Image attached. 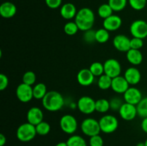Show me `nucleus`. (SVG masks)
<instances>
[{
	"label": "nucleus",
	"instance_id": "nucleus-3",
	"mask_svg": "<svg viewBox=\"0 0 147 146\" xmlns=\"http://www.w3.org/2000/svg\"><path fill=\"white\" fill-rule=\"evenodd\" d=\"M37 135L35 126L30 123L20 125L17 130V137L21 142H30Z\"/></svg>",
	"mask_w": 147,
	"mask_h": 146
},
{
	"label": "nucleus",
	"instance_id": "nucleus-4",
	"mask_svg": "<svg viewBox=\"0 0 147 146\" xmlns=\"http://www.w3.org/2000/svg\"><path fill=\"white\" fill-rule=\"evenodd\" d=\"M100 130L106 134H110L117 130L119 127V120L112 115H106L98 120Z\"/></svg>",
	"mask_w": 147,
	"mask_h": 146
},
{
	"label": "nucleus",
	"instance_id": "nucleus-20",
	"mask_svg": "<svg viewBox=\"0 0 147 146\" xmlns=\"http://www.w3.org/2000/svg\"><path fill=\"white\" fill-rule=\"evenodd\" d=\"M77 9L76 6L72 3H65L62 5L60 13L61 17L65 19H72L75 18L77 14Z\"/></svg>",
	"mask_w": 147,
	"mask_h": 146
},
{
	"label": "nucleus",
	"instance_id": "nucleus-2",
	"mask_svg": "<svg viewBox=\"0 0 147 146\" xmlns=\"http://www.w3.org/2000/svg\"><path fill=\"white\" fill-rule=\"evenodd\" d=\"M42 104L45 110L50 112H56L61 110L65 104L63 96L55 90L47 92L43 99Z\"/></svg>",
	"mask_w": 147,
	"mask_h": 146
},
{
	"label": "nucleus",
	"instance_id": "nucleus-10",
	"mask_svg": "<svg viewBox=\"0 0 147 146\" xmlns=\"http://www.w3.org/2000/svg\"><path fill=\"white\" fill-rule=\"evenodd\" d=\"M16 96L17 99L22 102H28L33 97V87L32 86L21 83L17 86L16 89Z\"/></svg>",
	"mask_w": 147,
	"mask_h": 146
},
{
	"label": "nucleus",
	"instance_id": "nucleus-29",
	"mask_svg": "<svg viewBox=\"0 0 147 146\" xmlns=\"http://www.w3.org/2000/svg\"><path fill=\"white\" fill-rule=\"evenodd\" d=\"M89 70H90L95 77H100L104 74V67L103 64L99 62H94L90 64Z\"/></svg>",
	"mask_w": 147,
	"mask_h": 146
},
{
	"label": "nucleus",
	"instance_id": "nucleus-15",
	"mask_svg": "<svg viewBox=\"0 0 147 146\" xmlns=\"http://www.w3.org/2000/svg\"><path fill=\"white\" fill-rule=\"evenodd\" d=\"M78 82L82 86L88 87L91 85L95 80V76L89 69H82L77 74Z\"/></svg>",
	"mask_w": 147,
	"mask_h": 146
},
{
	"label": "nucleus",
	"instance_id": "nucleus-14",
	"mask_svg": "<svg viewBox=\"0 0 147 146\" xmlns=\"http://www.w3.org/2000/svg\"><path fill=\"white\" fill-rule=\"evenodd\" d=\"M129 85L123 76H118L112 79L111 89L118 94H124L125 92L129 88Z\"/></svg>",
	"mask_w": 147,
	"mask_h": 146
},
{
	"label": "nucleus",
	"instance_id": "nucleus-13",
	"mask_svg": "<svg viewBox=\"0 0 147 146\" xmlns=\"http://www.w3.org/2000/svg\"><path fill=\"white\" fill-rule=\"evenodd\" d=\"M113 45L118 51L127 52L131 49V39L123 34H118L113 38Z\"/></svg>",
	"mask_w": 147,
	"mask_h": 146
},
{
	"label": "nucleus",
	"instance_id": "nucleus-31",
	"mask_svg": "<svg viewBox=\"0 0 147 146\" xmlns=\"http://www.w3.org/2000/svg\"><path fill=\"white\" fill-rule=\"evenodd\" d=\"M35 127L37 134L42 136L46 135L48 134L50 131V129H51L50 124L45 121H42L40 123H39L38 125L35 126Z\"/></svg>",
	"mask_w": 147,
	"mask_h": 146
},
{
	"label": "nucleus",
	"instance_id": "nucleus-26",
	"mask_svg": "<svg viewBox=\"0 0 147 146\" xmlns=\"http://www.w3.org/2000/svg\"><path fill=\"white\" fill-rule=\"evenodd\" d=\"M113 10L112 9V8L111 7V6L109 4H103L98 7V16L100 18L105 19L108 18L110 16H111L113 14Z\"/></svg>",
	"mask_w": 147,
	"mask_h": 146
},
{
	"label": "nucleus",
	"instance_id": "nucleus-6",
	"mask_svg": "<svg viewBox=\"0 0 147 146\" xmlns=\"http://www.w3.org/2000/svg\"><path fill=\"white\" fill-rule=\"evenodd\" d=\"M60 127L65 133L72 135L77 130L78 121L74 116L65 115L60 120Z\"/></svg>",
	"mask_w": 147,
	"mask_h": 146
},
{
	"label": "nucleus",
	"instance_id": "nucleus-23",
	"mask_svg": "<svg viewBox=\"0 0 147 146\" xmlns=\"http://www.w3.org/2000/svg\"><path fill=\"white\" fill-rule=\"evenodd\" d=\"M112 79L113 78L108 76L107 74H102L98 80V86L102 90H109V88H111Z\"/></svg>",
	"mask_w": 147,
	"mask_h": 146
},
{
	"label": "nucleus",
	"instance_id": "nucleus-32",
	"mask_svg": "<svg viewBox=\"0 0 147 146\" xmlns=\"http://www.w3.org/2000/svg\"><path fill=\"white\" fill-rule=\"evenodd\" d=\"M78 30V27L75 21H68L64 26L65 33L69 36L75 35Z\"/></svg>",
	"mask_w": 147,
	"mask_h": 146
},
{
	"label": "nucleus",
	"instance_id": "nucleus-18",
	"mask_svg": "<svg viewBox=\"0 0 147 146\" xmlns=\"http://www.w3.org/2000/svg\"><path fill=\"white\" fill-rule=\"evenodd\" d=\"M123 77L130 85H136L140 82L142 74L136 67H129L126 70Z\"/></svg>",
	"mask_w": 147,
	"mask_h": 146
},
{
	"label": "nucleus",
	"instance_id": "nucleus-5",
	"mask_svg": "<svg viewBox=\"0 0 147 146\" xmlns=\"http://www.w3.org/2000/svg\"><path fill=\"white\" fill-rule=\"evenodd\" d=\"M80 128L83 134L89 137L99 135V133L101 132L99 122L92 117H88L83 120L80 125Z\"/></svg>",
	"mask_w": 147,
	"mask_h": 146
},
{
	"label": "nucleus",
	"instance_id": "nucleus-30",
	"mask_svg": "<svg viewBox=\"0 0 147 146\" xmlns=\"http://www.w3.org/2000/svg\"><path fill=\"white\" fill-rule=\"evenodd\" d=\"M138 115L142 118L147 117V97L142 99L139 104L136 105Z\"/></svg>",
	"mask_w": 147,
	"mask_h": 146
},
{
	"label": "nucleus",
	"instance_id": "nucleus-16",
	"mask_svg": "<svg viewBox=\"0 0 147 146\" xmlns=\"http://www.w3.org/2000/svg\"><path fill=\"white\" fill-rule=\"evenodd\" d=\"M43 115L41 109L38 107H32L27 111V120L28 123L36 126L43 121Z\"/></svg>",
	"mask_w": 147,
	"mask_h": 146
},
{
	"label": "nucleus",
	"instance_id": "nucleus-39",
	"mask_svg": "<svg viewBox=\"0 0 147 146\" xmlns=\"http://www.w3.org/2000/svg\"><path fill=\"white\" fill-rule=\"evenodd\" d=\"M46 3V5L50 9H57L60 7L62 4L63 0H45Z\"/></svg>",
	"mask_w": 147,
	"mask_h": 146
},
{
	"label": "nucleus",
	"instance_id": "nucleus-42",
	"mask_svg": "<svg viewBox=\"0 0 147 146\" xmlns=\"http://www.w3.org/2000/svg\"><path fill=\"white\" fill-rule=\"evenodd\" d=\"M7 143V138L3 134H0V146H4Z\"/></svg>",
	"mask_w": 147,
	"mask_h": 146
},
{
	"label": "nucleus",
	"instance_id": "nucleus-36",
	"mask_svg": "<svg viewBox=\"0 0 147 146\" xmlns=\"http://www.w3.org/2000/svg\"><path fill=\"white\" fill-rule=\"evenodd\" d=\"M90 146H103V139L99 135L90 137L89 140Z\"/></svg>",
	"mask_w": 147,
	"mask_h": 146
},
{
	"label": "nucleus",
	"instance_id": "nucleus-25",
	"mask_svg": "<svg viewBox=\"0 0 147 146\" xmlns=\"http://www.w3.org/2000/svg\"><path fill=\"white\" fill-rule=\"evenodd\" d=\"M66 143L67 146H87V143L85 139L78 135L70 136Z\"/></svg>",
	"mask_w": 147,
	"mask_h": 146
},
{
	"label": "nucleus",
	"instance_id": "nucleus-7",
	"mask_svg": "<svg viewBox=\"0 0 147 146\" xmlns=\"http://www.w3.org/2000/svg\"><path fill=\"white\" fill-rule=\"evenodd\" d=\"M77 107L83 114H92L96 111V101L89 96H83L78 100Z\"/></svg>",
	"mask_w": 147,
	"mask_h": 146
},
{
	"label": "nucleus",
	"instance_id": "nucleus-8",
	"mask_svg": "<svg viewBox=\"0 0 147 146\" xmlns=\"http://www.w3.org/2000/svg\"><path fill=\"white\" fill-rule=\"evenodd\" d=\"M130 32L133 37L144 40L147 37V22L144 20H135L130 26Z\"/></svg>",
	"mask_w": 147,
	"mask_h": 146
},
{
	"label": "nucleus",
	"instance_id": "nucleus-1",
	"mask_svg": "<svg viewBox=\"0 0 147 146\" xmlns=\"http://www.w3.org/2000/svg\"><path fill=\"white\" fill-rule=\"evenodd\" d=\"M75 22L80 31H86L91 29L95 22L94 12L88 7L80 9L75 17Z\"/></svg>",
	"mask_w": 147,
	"mask_h": 146
},
{
	"label": "nucleus",
	"instance_id": "nucleus-19",
	"mask_svg": "<svg viewBox=\"0 0 147 146\" xmlns=\"http://www.w3.org/2000/svg\"><path fill=\"white\" fill-rule=\"evenodd\" d=\"M15 4L10 1H5L0 6V14L3 18L9 19L14 17L17 13Z\"/></svg>",
	"mask_w": 147,
	"mask_h": 146
},
{
	"label": "nucleus",
	"instance_id": "nucleus-27",
	"mask_svg": "<svg viewBox=\"0 0 147 146\" xmlns=\"http://www.w3.org/2000/svg\"><path fill=\"white\" fill-rule=\"evenodd\" d=\"M110 38L109 31L105 28H101L96 31V42L98 43H106Z\"/></svg>",
	"mask_w": 147,
	"mask_h": 146
},
{
	"label": "nucleus",
	"instance_id": "nucleus-34",
	"mask_svg": "<svg viewBox=\"0 0 147 146\" xmlns=\"http://www.w3.org/2000/svg\"><path fill=\"white\" fill-rule=\"evenodd\" d=\"M129 5L136 11H140L146 7L147 0H128Z\"/></svg>",
	"mask_w": 147,
	"mask_h": 146
},
{
	"label": "nucleus",
	"instance_id": "nucleus-28",
	"mask_svg": "<svg viewBox=\"0 0 147 146\" xmlns=\"http://www.w3.org/2000/svg\"><path fill=\"white\" fill-rule=\"evenodd\" d=\"M128 3V0H109L108 4L111 6L113 11H121L124 9Z\"/></svg>",
	"mask_w": 147,
	"mask_h": 146
},
{
	"label": "nucleus",
	"instance_id": "nucleus-37",
	"mask_svg": "<svg viewBox=\"0 0 147 146\" xmlns=\"http://www.w3.org/2000/svg\"><path fill=\"white\" fill-rule=\"evenodd\" d=\"M144 46V41L142 39L133 37L131 39V49L134 50H140Z\"/></svg>",
	"mask_w": 147,
	"mask_h": 146
},
{
	"label": "nucleus",
	"instance_id": "nucleus-45",
	"mask_svg": "<svg viewBox=\"0 0 147 146\" xmlns=\"http://www.w3.org/2000/svg\"><path fill=\"white\" fill-rule=\"evenodd\" d=\"M144 143H145V146H147V138H146V140H145Z\"/></svg>",
	"mask_w": 147,
	"mask_h": 146
},
{
	"label": "nucleus",
	"instance_id": "nucleus-35",
	"mask_svg": "<svg viewBox=\"0 0 147 146\" xmlns=\"http://www.w3.org/2000/svg\"><path fill=\"white\" fill-rule=\"evenodd\" d=\"M83 40L87 43H93L96 42V31L91 29L84 31Z\"/></svg>",
	"mask_w": 147,
	"mask_h": 146
},
{
	"label": "nucleus",
	"instance_id": "nucleus-38",
	"mask_svg": "<svg viewBox=\"0 0 147 146\" xmlns=\"http://www.w3.org/2000/svg\"><path fill=\"white\" fill-rule=\"evenodd\" d=\"M109 102H110L111 109H112L113 110H119L122 104H123L122 102V100L118 97L112 98Z\"/></svg>",
	"mask_w": 147,
	"mask_h": 146
},
{
	"label": "nucleus",
	"instance_id": "nucleus-43",
	"mask_svg": "<svg viewBox=\"0 0 147 146\" xmlns=\"http://www.w3.org/2000/svg\"><path fill=\"white\" fill-rule=\"evenodd\" d=\"M55 146H67V143H65V142H60V143H58Z\"/></svg>",
	"mask_w": 147,
	"mask_h": 146
},
{
	"label": "nucleus",
	"instance_id": "nucleus-22",
	"mask_svg": "<svg viewBox=\"0 0 147 146\" xmlns=\"http://www.w3.org/2000/svg\"><path fill=\"white\" fill-rule=\"evenodd\" d=\"M47 92V87L44 83H37L33 87V97L37 100H42Z\"/></svg>",
	"mask_w": 147,
	"mask_h": 146
},
{
	"label": "nucleus",
	"instance_id": "nucleus-11",
	"mask_svg": "<svg viewBox=\"0 0 147 146\" xmlns=\"http://www.w3.org/2000/svg\"><path fill=\"white\" fill-rule=\"evenodd\" d=\"M119 112L121 117L126 121L133 120L138 115L136 105L127 102H124L122 104Z\"/></svg>",
	"mask_w": 147,
	"mask_h": 146
},
{
	"label": "nucleus",
	"instance_id": "nucleus-9",
	"mask_svg": "<svg viewBox=\"0 0 147 146\" xmlns=\"http://www.w3.org/2000/svg\"><path fill=\"white\" fill-rule=\"evenodd\" d=\"M104 67V74L111 78L118 77L121 72V65L120 62L116 59H109L106 60L103 64Z\"/></svg>",
	"mask_w": 147,
	"mask_h": 146
},
{
	"label": "nucleus",
	"instance_id": "nucleus-21",
	"mask_svg": "<svg viewBox=\"0 0 147 146\" xmlns=\"http://www.w3.org/2000/svg\"><path fill=\"white\" fill-rule=\"evenodd\" d=\"M126 59L130 64L133 65H139L143 61V54L139 50L130 49L126 52Z\"/></svg>",
	"mask_w": 147,
	"mask_h": 146
},
{
	"label": "nucleus",
	"instance_id": "nucleus-12",
	"mask_svg": "<svg viewBox=\"0 0 147 146\" xmlns=\"http://www.w3.org/2000/svg\"><path fill=\"white\" fill-rule=\"evenodd\" d=\"M142 98L143 97L142 92L135 87H129V88L123 94L125 102L130 103L134 105H137Z\"/></svg>",
	"mask_w": 147,
	"mask_h": 146
},
{
	"label": "nucleus",
	"instance_id": "nucleus-33",
	"mask_svg": "<svg viewBox=\"0 0 147 146\" xmlns=\"http://www.w3.org/2000/svg\"><path fill=\"white\" fill-rule=\"evenodd\" d=\"M36 82V74L32 71H27L23 74L22 82L28 85L32 86Z\"/></svg>",
	"mask_w": 147,
	"mask_h": 146
},
{
	"label": "nucleus",
	"instance_id": "nucleus-44",
	"mask_svg": "<svg viewBox=\"0 0 147 146\" xmlns=\"http://www.w3.org/2000/svg\"><path fill=\"white\" fill-rule=\"evenodd\" d=\"M136 146H145V143L143 142H140V143H137Z\"/></svg>",
	"mask_w": 147,
	"mask_h": 146
},
{
	"label": "nucleus",
	"instance_id": "nucleus-40",
	"mask_svg": "<svg viewBox=\"0 0 147 146\" xmlns=\"http://www.w3.org/2000/svg\"><path fill=\"white\" fill-rule=\"evenodd\" d=\"M9 84V79L6 74L1 73L0 74V90L3 91L5 90Z\"/></svg>",
	"mask_w": 147,
	"mask_h": 146
},
{
	"label": "nucleus",
	"instance_id": "nucleus-24",
	"mask_svg": "<svg viewBox=\"0 0 147 146\" xmlns=\"http://www.w3.org/2000/svg\"><path fill=\"white\" fill-rule=\"evenodd\" d=\"M110 109V102L106 99H99L96 101V111H97L98 113H107Z\"/></svg>",
	"mask_w": 147,
	"mask_h": 146
},
{
	"label": "nucleus",
	"instance_id": "nucleus-41",
	"mask_svg": "<svg viewBox=\"0 0 147 146\" xmlns=\"http://www.w3.org/2000/svg\"><path fill=\"white\" fill-rule=\"evenodd\" d=\"M141 127H142V130L147 134V117L143 118L141 123Z\"/></svg>",
	"mask_w": 147,
	"mask_h": 146
},
{
	"label": "nucleus",
	"instance_id": "nucleus-17",
	"mask_svg": "<svg viewBox=\"0 0 147 146\" xmlns=\"http://www.w3.org/2000/svg\"><path fill=\"white\" fill-rule=\"evenodd\" d=\"M122 24V19L120 17L115 14H112L108 18L103 20V28L107 29L109 31H116L119 29Z\"/></svg>",
	"mask_w": 147,
	"mask_h": 146
}]
</instances>
